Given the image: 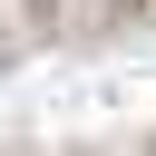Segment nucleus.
<instances>
[{
	"label": "nucleus",
	"mask_w": 156,
	"mask_h": 156,
	"mask_svg": "<svg viewBox=\"0 0 156 156\" xmlns=\"http://www.w3.org/2000/svg\"><path fill=\"white\" fill-rule=\"evenodd\" d=\"M20 20H29V29H39V39H49V29H58V20H68V10H58V0H20Z\"/></svg>",
	"instance_id": "1"
},
{
	"label": "nucleus",
	"mask_w": 156,
	"mask_h": 156,
	"mask_svg": "<svg viewBox=\"0 0 156 156\" xmlns=\"http://www.w3.org/2000/svg\"><path fill=\"white\" fill-rule=\"evenodd\" d=\"M156 0H98V20H146Z\"/></svg>",
	"instance_id": "2"
}]
</instances>
